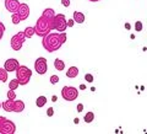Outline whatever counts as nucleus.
Masks as SVG:
<instances>
[{
	"label": "nucleus",
	"instance_id": "nucleus-1",
	"mask_svg": "<svg viewBox=\"0 0 147 134\" xmlns=\"http://www.w3.org/2000/svg\"><path fill=\"white\" fill-rule=\"evenodd\" d=\"M65 42H66V33L65 32H49L48 35L42 37L43 48L49 53L59 50Z\"/></svg>",
	"mask_w": 147,
	"mask_h": 134
},
{
	"label": "nucleus",
	"instance_id": "nucleus-2",
	"mask_svg": "<svg viewBox=\"0 0 147 134\" xmlns=\"http://www.w3.org/2000/svg\"><path fill=\"white\" fill-rule=\"evenodd\" d=\"M54 30L53 25V18H48L44 16H40L36 22L34 26V35L43 37L45 35H48L49 32H52Z\"/></svg>",
	"mask_w": 147,
	"mask_h": 134
},
{
	"label": "nucleus",
	"instance_id": "nucleus-3",
	"mask_svg": "<svg viewBox=\"0 0 147 134\" xmlns=\"http://www.w3.org/2000/svg\"><path fill=\"white\" fill-rule=\"evenodd\" d=\"M16 79L18 81L20 85H27L31 80L32 76V70L26 67V65H18V68L16 69Z\"/></svg>",
	"mask_w": 147,
	"mask_h": 134
},
{
	"label": "nucleus",
	"instance_id": "nucleus-4",
	"mask_svg": "<svg viewBox=\"0 0 147 134\" xmlns=\"http://www.w3.org/2000/svg\"><path fill=\"white\" fill-rule=\"evenodd\" d=\"M61 97L65 101H75L79 97V90L74 86H64L61 89Z\"/></svg>",
	"mask_w": 147,
	"mask_h": 134
},
{
	"label": "nucleus",
	"instance_id": "nucleus-5",
	"mask_svg": "<svg viewBox=\"0 0 147 134\" xmlns=\"http://www.w3.org/2000/svg\"><path fill=\"white\" fill-rule=\"evenodd\" d=\"M66 17L64 14H58L53 17V25H54V30H57L58 32H65L67 29V24H66Z\"/></svg>",
	"mask_w": 147,
	"mask_h": 134
},
{
	"label": "nucleus",
	"instance_id": "nucleus-6",
	"mask_svg": "<svg viewBox=\"0 0 147 134\" xmlns=\"http://www.w3.org/2000/svg\"><path fill=\"white\" fill-rule=\"evenodd\" d=\"M16 132L15 123L5 117H1V123H0V134H13Z\"/></svg>",
	"mask_w": 147,
	"mask_h": 134
},
{
	"label": "nucleus",
	"instance_id": "nucleus-7",
	"mask_svg": "<svg viewBox=\"0 0 147 134\" xmlns=\"http://www.w3.org/2000/svg\"><path fill=\"white\" fill-rule=\"evenodd\" d=\"M26 37H25V33L24 31L22 32H17L16 35H13L10 39V44H11V48L13 50H20L24 46V42H25Z\"/></svg>",
	"mask_w": 147,
	"mask_h": 134
},
{
	"label": "nucleus",
	"instance_id": "nucleus-8",
	"mask_svg": "<svg viewBox=\"0 0 147 134\" xmlns=\"http://www.w3.org/2000/svg\"><path fill=\"white\" fill-rule=\"evenodd\" d=\"M34 70L39 74V75H43L48 71V63H47V59L44 57H39L36 59L34 62Z\"/></svg>",
	"mask_w": 147,
	"mask_h": 134
},
{
	"label": "nucleus",
	"instance_id": "nucleus-9",
	"mask_svg": "<svg viewBox=\"0 0 147 134\" xmlns=\"http://www.w3.org/2000/svg\"><path fill=\"white\" fill-rule=\"evenodd\" d=\"M16 14L20 16L21 21L26 20V18L30 16V6L27 5V4H20V6H18V10H17Z\"/></svg>",
	"mask_w": 147,
	"mask_h": 134
},
{
	"label": "nucleus",
	"instance_id": "nucleus-10",
	"mask_svg": "<svg viewBox=\"0 0 147 134\" xmlns=\"http://www.w3.org/2000/svg\"><path fill=\"white\" fill-rule=\"evenodd\" d=\"M18 65H20V63H18L17 59L15 58H10V59H7V61L5 62V64H4V69L9 73V71H15L16 69L18 68Z\"/></svg>",
	"mask_w": 147,
	"mask_h": 134
},
{
	"label": "nucleus",
	"instance_id": "nucleus-11",
	"mask_svg": "<svg viewBox=\"0 0 147 134\" xmlns=\"http://www.w3.org/2000/svg\"><path fill=\"white\" fill-rule=\"evenodd\" d=\"M18 6H20L18 0H5V7L9 12H17Z\"/></svg>",
	"mask_w": 147,
	"mask_h": 134
},
{
	"label": "nucleus",
	"instance_id": "nucleus-12",
	"mask_svg": "<svg viewBox=\"0 0 147 134\" xmlns=\"http://www.w3.org/2000/svg\"><path fill=\"white\" fill-rule=\"evenodd\" d=\"M1 108H4V111L6 112H13V100H6L1 103Z\"/></svg>",
	"mask_w": 147,
	"mask_h": 134
},
{
	"label": "nucleus",
	"instance_id": "nucleus-13",
	"mask_svg": "<svg viewBox=\"0 0 147 134\" xmlns=\"http://www.w3.org/2000/svg\"><path fill=\"white\" fill-rule=\"evenodd\" d=\"M25 110V102L21 100H17L15 101L13 100V112H22V111Z\"/></svg>",
	"mask_w": 147,
	"mask_h": 134
},
{
	"label": "nucleus",
	"instance_id": "nucleus-14",
	"mask_svg": "<svg viewBox=\"0 0 147 134\" xmlns=\"http://www.w3.org/2000/svg\"><path fill=\"white\" fill-rule=\"evenodd\" d=\"M79 75V68L77 67H70L66 71V76L69 79H75V78Z\"/></svg>",
	"mask_w": 147,
	"mask_h": 134
},
{
	"label": "nucleus",
	"instance_id": "nucleus-15",
	"mask_svg": "<svg viewBox=\"0 0 147 134\" xmlns=\"http://www.w3.org/2000/svg\"><path fill=\"white\" fill-rule=\"evenodd\" d=\"M74 21L76 22V24H84L85 22V15L84 12H80V11H75L74 12Z\"/></svg>",
	"mask_w": 147,
	"mask_h": 134
},
{
	"label": "nucleus",
	"instance_id": "nucleus-16",
	"mask_svg": "<svg viewBox=\"0 0 147 134\" xmlns=\"http://www.w3.org/2000/svg\"><path fill=\"white\" fill-rule=\"evenodd\" d=\"M54 68L57 69L58 71H63L64 69H65V63H64L61 59H59V58H57L54 61Z\"/></svg>",
	"mask_w": 147,
	"mask_h": 134
},
{
	"label": "nucleus",
	"instance_id": "nucleus-17",
	"mask_svg": "<svg viewBox=\"0 0 147 134\" xmlns=\"http://www.w3.org/2000/svg\"><path fill=\"white\" fill-rule=\"evenodd\" d=\"M47 97L45 96H39V97H37L36 100V105H37V107H43V106H45V103H47Z\"/></svg>",
	"mask_w": 147,
	"mask_h": 134
},
{
	"label": "nucleus",
	"instance_id": "nucleus-18",
	"mask_svg": "<svg viewBox=\"0 0 147 134\" xmlns=\"http://www.w3.org/2000/svg\"><path fill=\"white\" fill-rule=\"evenodd\" d=\"M42 16L48 17V18H53V17L55 16V12H54L53 9H49V7H48V9H44V10H43Z\"/></svg>",
	"mask_w": 147,
	"mask_h": 134
},
{
	"label": "nucleus",
	"instance_id": "nucleus-19",
	"mask_svg": "<svg viewBox=\"0 0 147 134\" xmlns=\"http://www.w3.org/2000/svg\"><path fill=\"white\" fill-rule=\"evenodd\" d=\"M24 33H25L26 38H31V37H33V35H34V27H26L25 31H24Z\"/></svg>",
	"mask_w": 147,
	"mask_h": 134
},
{
	"label": "nucleus",
	"instance_id": "nucleus-20",
	"mask_svg": "<svg viewBox=\"0 0 147 134\" xmlns=\"http://www.w3.org/2000/svg\"><path fill=\"white\" fill-rule=\"evenodd\" d=\"M7 71L5 70L4 68H0V81L1 82H5V81H7Z\"/></svg>",
	"mask_w": 147,
	"mask_h": 134
},
{
	"label": "nucleus",
	"instance_id": "nucleus-21",
	"mask_svg": "<svg viewBox=\"0 0 147 134\" xmlns=\"http://www.w3.org/2000/svg\"><path fill=\"white\" fill-rule=\"evenodd\" d=\"M18 86H20V84H18L17 79H12V80H10V82H9V90H13V91H15Z\"/></svg>",
	"mask_w": 147,
	"mask_h": 134
},
{
	"label": "nucleus",
	"instance_id": "nucleus-22",
	"mask_svg": "<svg viewBox=\"0 0 147 134\" xmlns=\"http://www.w3.org/2000/svg\"><path fill=\"white\" fill-rule=\"evenodd\" d=\"M85 122L86 123H91V122H93V119H94V113L93 112H87L85 114Z\"/></svg>",
	"mask_w": 147,
	"mask_h": 134
},
{
	"label": "nucleus",
	"instance_id": "nucleus-23",
	"mask_svg": "<svg viewBox=\"0 0 147 134\" xmlns=\"http://www.w3.org/2000/svg\"><path fill=\"white\" fill-rule=\"evenodd\" d=\"M11 20H12V24L13 25H18V24H20V21H21L20 20V16H18L16 12H13L12 15H11Z\"/></svg>",
	"mask_w": 147,
	"mask_h": 134
},
{
	"label": "nucleus",
	"instance_id": "nucleus-24",
	"mask_svg": "<svg viewBox=\"0 0 147 134\" xmlns=\"http://www.w3.org/2000/svg\"><path fill=\"white\" fill-rule=\"evenodd\" d=\"M7 99L9 100H15L16 99V94L13 90H9L7 91Z\"/></svg>",
	"mask_w": 147,
	"mask_h": 134
},
{
	"label": "nucleus",
	"instance_id": "nucleus-25",
	"mask_svg": "<svg viewBox=\"0 0 147 134\" xmlns=\"http://www.w3.org/2000/svg\"><path fill=\"white\" fill-rule=\"evenodd\" d=\"M142 22L141 21H136L135 22V30H136V32H141L142 31Z\"/></svg>",
	"mask_w": 147,
	"mask_h": 134
},
{
	"label": "nucleus",
	"instance_id": "nucleus-26",
	"mask_svg": "<svg viewBox=\"0 0 147 134\" xmlns=\"http://www.w3.org/2000/svg\"><path fill=\"white\" fill-rule=\"evenodd\" d=\"M50 84H53V85H55L57 82H59V76L58 75H52L50 76Z\"/></svg>",
	"mask_w": 147,
	"mask_h": 134
},
{
	"label": "nucleus",
	"instance_id": "nucleus-27",
	"mask_svg": "<svg viewBox=\"0 0 147 134\" xmlns=\"http://www.w3.org/2000/svg\"><path fill=\"white\" fill-rule=\"evenodd\" d=\"M4 33H5V26H4L3 22H0V39L3 38Z\"/></svg>",
	"mask_w": 147,
	"mask_h": 134
},
{
	"label": "nucleus",
	"instance_id": "nucleus-28",
	"mask_svg": "<svg viewBox=\"0 0 147 134\" xmlns=\"http://www.w3.org/2000/svg\"><path fill=\"white\" fill-rule=\"evenodd\" d=\"M85 80L87 82H93V75H92V74H86V75H85Z\"/></svg>",
	"mask_w": 147,
	"mask_h": 134
},
{
	"label": "nucleus",
	"instance_id": "nucleus-29",
	"mask_svg": "<svg viewBox=\"0 0 147 134\" xmlns=\"http://www.w3.org/2000/svg\"><path fill=\"white\" fill-rule=\"evenodd\" d=\"M53 114H54V108H53V107H49V108L47 110V116H48V117H52Z\"/></svg>",
	"mask_w": 147,
	"mask_h": 134
},
{
	"label": "nucleus",
	"instance_id": "nucleus-30",
	"mask_svg": "<svg viewBox=\"0 0 147 134\" xmlns=\"http://www.w3.org/2000/svg\"><path fill=\"white\" fill-rule=\"evenodd\" d=\"M70 0H61V4H63V6H65V7H69L70 6Z\"/></svg>",
	"mask_w": 147,
	"mask_h": 134
},
{
	"label": "nucleus",
	"instance_id": "nucleus-31",
	"mask_svg": "<svg viewBox=\"0 0 147 134\" xmlns=\"http://www.w3.org/2000/svg\"><path fill=\"white\" fill-rule=\"evenodd\" d=\"M66 24H67V27H72L74 24H75V21H74V20H69V21H66Z\"/></svg>",
	"mask_w": 147,
	"mask_h": 134
},
{
	"label": "nucleus",
	"instance_id": "nucleus-32",
	"mask_svg": "<svg viewBox=\"0 0 147 134\" xmlns=\"http://www.w3.org/2000/svg\"><path fill=\"white\" fill-rule=\"evenodd\" d=\"M82 110H84V105L79 103V105H77V111H79V112H82Z\"/></svg>",
	"mask_w": 147,
	"mask_h": 134
},
{
	"label": "nucleus",
	"instance_id": "nucleus-33",
	"mask_svg": "<svg viewBox=\"0 0 147 134\" xmlns=\"http://www.w3.org/2000/svg\"><path fill=\"white\" fill-rule=\"evenodd\" d=\"M125 29H126V30H130V29H131L130 24H125Z\"/></svg>",
	"mask_w": 147,
	"mask_h": 134
},
{
	"label": "nucleus",
	"instance_id": "nucleus-34",
	"mask_svg": "<svg viewBox=\"0 0 147 134\" xmlns=\"http://www.w3.org/2000/svg\"><path fill=\"white\" fill-rule=\"evenodd\" d=\"M80 89H81V90H85V89H86V85H85V84L80 85Z\"/></svg>",
	"mask_w": 147,
	"mask_h": 134
},
{
	"label": "nucleus",
	"instance_id": "nucleus-35",
	"mask_svg": "<svg viewBox=\"0 0 147 134\" xmlns=\"http://www.w3.org/2000/svg\"><path fill=\"white\" fill-rule=\"evenodd\" d=\"M74 123H75V124L79 123V118H75V119H74Z\"/></svg>",
	"mask_w": 147,
	"mask_h": 134
},
{
	"label": "nucleus",
	"instance_id": "nucleus-36",
	"mask_svg": "<svg viewBox=\"0 0 147 134\" xmlns=\"http://www.w3.org/2000/svg\"><path fill=\"white\" fill-rule=\"evenodd\" d=\"M88 1H92V3H97V1H99V0H88Z\"/></svg>",
	"mask_w": 147,
	"mask_h": 134
},
{
	"label": "nucleus",
	"instance_id": "nucleus-37",
	"mask_svg": "<svg viewBox=\"0 0 147 134\" xmlns=\"http://www.w3.org/2000/svg\"><path fill=\"white\" fill-rule=\"evenodd\" d=\"M0 108H1V102H0Z\"/></svg>",
	"mask_w": 147,
	"mask_h": 134
},
{
	"label": "nucleus",
	"instance_id": "nucleus-38",
	"mask_svg": "<svg viewBox=\"0 0 147 134\" xmlns=\"http://www.w3.org/2000/svg\"><path fill=\"white\" fill-rule=\"evenodd\" d=\"M0 123H1V117H0Z\"/></svg>",
	"mask_w": 147,
	"mask_h": 134
}]
</instances>
